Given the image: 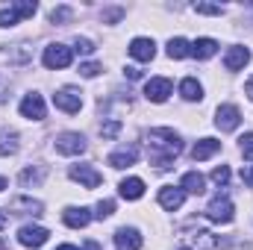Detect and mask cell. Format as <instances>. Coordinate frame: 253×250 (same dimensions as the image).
Masks as SVG:
<instances>
[{
    "label": "cell",
    "mask_w": 253,
    "mask_h": 250,
    "mask_svg": "<svg viewBox=\"0 0 253 250\" xmlns=\"http://www.w3.org/2000/svg\"><path fill=\"white\" fill-rule=\"evenodd\" d=\"M183 153V138L168 126H153L147 132V159L156 171H168L174 159Z\"/></svg>",
    "instance_id": "6da1fadb"
},
{
    "label": "cell",
    "mask_w": 253,
    "mask_h": 250,
    "mask_svg": "<svg viewBox=\"0 0 253 250\" xmlns=\"http://www.w3.org/2000/svg\"><path fill=\"white\" fill-rule=\"evenodd\" d=\"M36 9H39L36 0H18V3H12V6H6V9H0V27H12V24H18L21 18H33Z\"/></svg>",
    "instance_id": "7a4b0ae2"
},
{
    "label": "cell",
    "mask_w": 253,
    "mask_h": 250,
    "mask_svg": "<svg viewBox=\"0 0 253 250\" xmlns=\"http://www.w3.org/2000/svg\"><path fill=\"white\" fill-rule=\"evenodd\" d=\"M233 200L227 197V194H215L212 200H209V206H206V218L209 221H215V224H230L233 221Z\"/></svg>",
    "instance_id": "3957f363"
},
{
    "label": "cell",
    "mask_w": 253,
    "mask_h": 250,
    "mask_svg": "<svg viewBox=\"0 0 253 250\" xmlns=\"http://www.w3.org/2000/svg\"><path fill=\"white\" fill-rule=\"evenodd\" d=\"M71 59H74V47H68V44H47L44 47V56H42L44 68H50V71L68 68Z\"/></svg>",
    "instance_id": "277c9868"
},
{
    "label": "cell",
    "mask_w": 253,
    "mask_h": 250,
    "mask_svg": "<svg viewBox=\"0 0 253 250\" xmlns=\"http://www.w3.org/2000/svg\"><path fill=\"white\" fill-rule=\"evenodd\" d=\"M53 103H56V109H62L68 115H77V112L83 109V97H80V91L71 88V85H65V88H59V91L53 94Z\"/></svg>",
    "instance_id": "5b68a950"
},
{
    "label": "cell",
    "mask_w": 253,
    "mask_h": 250,
    "mask_svg": "<svg viewBox=\"0 0 253 250\" xmlns=\"http://www.w3.org/2000/svg\"><path fill=\"white\" fill-rule=\"evenodd\" d=\"M239 124H242V112H239V106H233V103L218 106V112H215V126H218L221 132H233Z\"/></svg>",
    "instance_id": "8992f818"
},
{
    "label": "cell",
    "mask_w": 253,
    "mask_h": 250,
    "mask_svg": "<svg viewBox=\"0 0 253 250\" xmlns=\"http://www.w3.org/2000/svg\"><path fill=\"white\" fill-rule=\"evenodd\" d=\"M68 174H71L74 183H80V186H85V188H97L103 183V177H100V171L94 165H71Z\"/></svg>",
    "instance_id": "52a82bcc"
},
{
    "label": "cell",
    "mask_w": 253,
    "mask_h": 250,
    "mask_svg": "<svg viewBox=\"0 0 253 250\" xmlns=\"http://www.w3.org/2000/svg\"><path fill=\"white\" fill-rule=\"evenodd\" d=\"M171 80H165V77H153V80H147L144 83V97L150 100V103H165L168 100V94H171Z\"/></svg>",
    "instance_id": "ba28073f"
},
{
    "label": "cell",
    "mask_w": 253,
    "mask_h": 250,
    "mask_svg": "<svg viewBox=\"0 0 253 250\" xmlns=\"http://www.w3.org/2000/svg\"><path fill=\"white\" fill-rule=\"evenodd\" d=\"M83 150H85V138L80 132H62V135H56V153H62V156H80Z\"/></svg>",
    "instance_id": "9c48e42d"
},
{
    "label": "cell",
    "mask_w": 253,
    "mask_h": 250,
    "mask_svg": "<svg viewBox=\"0 0 253 250\" xmlns=\"http://www.w3.org/2000/svg\"><path fill=\"white\" fill-rule=\"evenodd\" d=\"M218 236H212L209 230H197V233H191L186 236V242H183V248L186 250H218Z\"/></svg>",
    "instance_id": "30bf717a"
},
{
    "label": "cell",
    "mask_w": 253,
    "mask_h": 250,
    "mask_svg": "<svg viewBox=\"0 0 253 250\" xmlns=\"http://www.w3.org/2000/svg\"><path fill=\"white\" fill-rule=\"evenodd\" d=\"M47 239H50V233H47L44 227H33V224L21 227V233H18V242H21L24 248H42Z\"/></svg>",
    "instance_id": "8fae6325"
},
{
    "label": "cell",
    "mask_w": 253,
    "mask_h": 250,
    "mask_svg": "<svg viewBox=\"0 0 253 250\" xmlns=\"http://www.w3.org/2000/svg\"><path fill=\"white\" fill-rule=\"evenodd\" d=\"M21 115L24 118H30V121H42L44 118V100H42V94H27L24 100H21Z\"/></svg>",
    "instance_id": "7c38bea8"
},
{
    "label": "cell",
    "mask_w": 253,
    "mask_h": 250,
    "mask_svg": "<svg viewBox=\"0 0 253 250\" xmlns=\"http://www.w3.org/2000/svg\"><path fill=\"white\" fill-rule=\"evenodd\" d=\"M129 56L138 59V62H150V59L156 56L153 39H132V42H129Z\"/></svg>",
    "instance_id": "4fadbf2b"
},
{
    "label": "cell",
    "mask_w": 253,
    "mask_h": 250,
    "mask_svg": "<svg viewBox=\"0 0 253 250\" xmlns=\"http://www.w3.org/2000/svg\"><path fill=\"white\" fill-rule=\"evenodd\" d=\"M115 250H141V236L132 227H121L115 233Z\"/></svg>",
    "instance_id": "5bb4252c"
},
{
    "label": "cell",
    "mask_w": 253,
    "mask_h": 250,
    "mask_svg": "<svg viewBox=\"0 0 253 250\" xmlns=\"http://www.w3.org/2000/svg\"><path fill=\"white\" fill-rule=\"evenodd\" d=\"M135 159H138V144H126L121 150L109 153V165L112 168H129V165H135Z\"/></svg>",
    "instance_id": "9a60e30c"
},
{
    "label": "cell",
    "mask_w": 253,
    "mask_h": 250,
    "mask_svg": "<svg viewBox=\"0 0 253 250\" xmlns=\"http://www.w3.org/2000/svg\"><path fill=\"white\" fill-rule=\"evenodd\" d=\"M183 200H186V191H183V188H174V186L159 188V203H162V209L174 212V209L183 206Z\"/></svg>",
    "instance_id": "2e32d148"
},
{
    "label": "cell",
    "mask_w": 253,
    "mask_h": 250,
    "mask_svg": "<svg viewBox=\"0 0 253 250\" xmlns=\"http://www.w3.org/2000/svg\"><path fill=\"white\" fill-rule=\"evenodd\" d=\"M62 221L68 224V227H74V230H83V227H88L91 212L83 209V206H68V209L62 212Z\"/></svg>",
    "instance_id": "e0dca14e"
},
{
    "label": "cell",
    "mask_w": 253,
    "mask_h": 250,
    "mask_svg": "<svg viewBox=\"0 0 253 250\" xmlns=\"http://www.w3.org/2000/svg\"><path fill=\"white\" fill-rule=\"evenodd\" d=\"M218 150H221V141H218V138H200V141L191 147V159H194V162H203V159H212Z\"/></svg>",
    "instance_id": "ac0fdd59"
},
{
    "label": "cell",
    "mask_w": 253,
    "mask_h": 250,
    "mask_svg": "<svg viewBox=\"0 0 253 250\" xmlns=\"http://www.w3.org/2000/svg\"><path fill=\"white\" fill-rule=\"evenodd\" d=\"M248 62H251V50L248 47H230L227 56H224V68L227 71H242Z\"/></svg>",
    "instance_id": "d6986e66"
},
{
    "label": "cell",
    "mask_w": 253,
    "mask_h": 250,
    "mask_svg": "<svg viewBox=\"0 0 253 250\" xmlns=\"http://www.w3.org/2000/svg\"><path fill=\"white\" fill-rule=\"evenodd\" d=\"M215 53H218V42L215 39H197V42H191V56L194 59H209Z\"/></svg>",
    "instance_id": "ffe728a7"
},
{
    "label": "cell",
    "mask_w": 253,
    "mask_h": 250,
    "mask_svg": "<svg viewBox=\"0 0 253 250\" xmlns=\"http://www.w3.org/2000/svg\"><path fill=\"white\" fill-rule=\"evenodd\" d=\"M118 191H121L124 200H138V197L144 194V183H141L138 177H126V180H121Z\"/></svg>",
    "instance_id": "44dd1931"
},
{
    "label": "cell",
    "mask_w": 253,
    "mask_h": 250,
    "mask_svg": "<svg viewBox=\"0 0 253 250\" xmlns=\"http://www.w3.org/2000/svg\"><path fill=\"white\" fill-rule=\"evenodd\" d=\"M42 203L39 200H33V197H18V200H12V212H18V215H42Z\"/></svg>",
    "instance_id": "7402d4cb"
},
{
    "label": "cell",
    "mask_w": 253,
    "mask_h": 250,
    "mask_svg": "<svg viewBox=\"0 0 253 250\" xmlns=\"http://www.w3.org/2000/svg\"><path fill=\"white\" fill-rule=\"evenodd\" d=\"M183 191H189V194H203L206 191V180H203V174H197V171H189L186 177H183Z\"/></svg>",
    "instance_id": "603a6c76"
},
{
    "label": "cell",
    "mask_w": 253,
    "mask_h": 250,
    "mask_svg": "<svg viewBox=\"0 0 253 250\" xmlns=\"http://www.w3.org/2000/svg\"><path fill=\"white\" fill-rule=\"evenodd\" d=\"M44 177H47V168L44 165H36V168H24L21 171V183L24 186H42Z\"/></svg>",
    "instance_id": "cb8c5ba5"
},
{
    "label": "cell",
    "mask_w": 253,
    "mask_h": 250,
    "mask_svg": "<svg viewBox=\"0 0 253 250\" xmlns=\"http://www.w3.org/2000/svg\"><path fill=\"white\" fill-rule=\"evenodd\" d=\"M180 94H183V100H200V97H203V85H200L194 77H186V80L180 83Z\"/></svg>",
    "instance_id": "d4e9b609"
},
{
    "label": "cell",
    "mask_w": 253,
    "mask_h": 250,
    "mask_svg": "<svg viewBox=\"0 0 253 250\" xmlns=\"http://www.w3.org/2000/svg\"><path fill=\"white\" fill-rule=\"evenodd\" d=\"M12 153H18V132L3 129L0 132V156H12Z\"/></svg>",
    "instance_id": "484cf974"
},
{
    "label": "cell",
    "mask_w": 253,
    "mask_h": 250,
    "mask_svg": "<svg viewBox=\"0 0 253 250\" xmlns=\"http://www.w3.org/2000/svg\"><path fill=\"white\" fill-rule=\"evenodd\" d=\"M168 56L171 59H186V56H191V42H186V39H171L168 42Z\"/></svg>",
    "instance_id": "4316f807"
},
{
    "label": "cell",
    "mask_w": 253,
    "mask_h": 250,
    "mask_svg": "<svg viewBox=\"0 0 253 250\" xmlns=\"http://www.w3.org/2000/svg\"><path fill=\"white\" fill-rule=\"evenodd\" d=\"M74 18V9L71 6H56L53 12H50V24H65V21H71Z\"/></svg>",
    "instance_id": "83f0119b"
},
{
    "label": "cell",
    "mask_w": 253,
    "mask_h": 250,
    "mask_svg": "<svg viewBox=\"0 0 253 250\" xmlns=\"http://www.w3.org/2000/svg\"><path fill=\"white\" fill-rule=\"evenodd\" d=\"M194 12L197 15H224V6H218V3H194Z\"/></svg>",
    "instance_id": "f1b7e54d"
},
{
    "label": "cell",
    "mask_w": 253,
    "mask_h": 250,
    "mask_svg": "<svg viewBox=\"0 0 253 250\" xmlns=\"http://www.w3.org/2000/svg\"><path fill=\"white\" fill-rule=\"evenodd\" d=\"M239 141H242V156H245V159L253 165V132H245Z\"/></svg>",
    "instance_id": "f546056e"
},
{
    "label": "cell",
    "mask_w": 253,
    "mask_h": 250,
    "mask_svg": "<svg viewBox=\"0 0 253 250\" xmlns=\"http://www.w3.org/2000/svg\"><path fill=\"white\" fill-rule=\"evenodd\" d=\"M118 132H121V121H118V118H112V121H106V124L100 126V135H103V138H115Z\"/></svg>",
    "instance_id": "4dcf8cb0"
},
{
    "label": "cell",
    "mask_w": 253,
    "mask_h": 250,
    "mask_svg": "<svg viewBox=\"0 0 253 250\" xmlns=\"http://www.w3.org/2000/svg\"><path fill=\"white\" fill-rule=\"evenodd\" d=\"M112 212H115V200H100V203H97L94 218H100V221H103V218H109Z\"/></svg>",
    "instance_id": "1f68e13d"
},
{
    "label": "cell",
    "mask_w": 253,
    "mask_h": 250,
    "mask_svg": "<svg viewBox=\"0 0 253 250\" xmlns=\"http://www.w3.org/2000/svg\"><path fill=\"white\" fill-rule=\"evenodd\" d=\"M74 50L83 53V56H88V53H94V42H88V39H74Z\"/></svg>",
    "instance_id": "d6a6232c"
},
{
    "label": "cell",
    "mask_w": 253,
    "mask_h": 250,
    "mask_svg": "<svg viewBox=\"0 0 253 250\" xmlns=\"http://www.w3.org/2000/svg\"><path fill=\"white\" fill-rule=\"evenodd\" d=\"M212 180H215L218 186H227V183H230V168H227V165H218V168L212 171Z\"/></svg>",
    "instance_id": "836d02e7"
},
{
    "label": "cell",
    "mask_w": 253,
    "mask_h": 250,
    "mask_svg": "<svg viewBox=\"0 0 253 250\" xmlns=\"http://www.w3.org/2000/svg\"><path fill=\"white\" fill-rule=\"evenodd\" d=\"M121 18H124V9H121V6L103 9V21H106V24H115V21H121Z\"/></svg>",
    "instance_id": "e575fe53"
},
{
    "label": "cell",
    "mask_w": 253,
    "mask_h": 250,
    "mask_svg": "<svg viewBox=\"0 0 253 250\" xmlns=\"http://www.w3.org/2000/svg\"><path fill=\"white\" fill-rule=\"evenodd\" d=\"M100 71H103V68H100L97 62H85V65H80V74H83V77H88V80H91V77H97Z\"/></svg>",
    "instance_id": "d590c367"
},
{
    "label": "cell",
    "mask_w": 253,
    "mask_h": 250,
    "mask_svg": "<svg viewBox=\"0 0 253 250\" xmlns=\"http://www.w3.org/2000/svg\"><path fill=\"white\" fill-rule=\"evenodd\" d=\"M242 180H245V186L253 188V165H245L242 168Z\"/></svg>",
    "instance_id": "8d00e7d4"
},
{
    "label": "cell",
    "mask_w": 253,
    "mask_h": 250,
    "mask_svg": "<svg viewBox=\"0 0 253 250\" xmlns=\"http://www.w3.org/2000/svg\"><path fill=\"white\" fill-rule=\"evenodd\" d=\"M124 74L129 77V80H138V77H141V71H138V68H132V65H129V68H124Z\"/></svg>",
    "instance_id": "74e56055"
},
{
    "label": "cell",
    "mask_w": 253,
    "mask_h": 250,
    "mask_svg": "<svg viewBox=\"0 0 253 250\" xmlns=\"http://www.w3.org/2000/svg\"><path fill=\"white\" fill-rule=\"evenodd\" d=\"M6 94H9V88H6V80H3V77H0V103H3V100H6Z\"/></svg>",
    "instance_id": "f35d334b"
},
{
    "label": "cell",
    "mask_w": 253,
    "mask_h": 250,
    "mask_svg": "<svg viewBox=\"0 0 253 250\" xmlns=\"http://www.w3.org/2000/svg\"><path fill=\"white\" fill-rule=\"evenodd\" d=\"M245 91H248V97H251V100H253V77H251V80H248V83H245Z\"/></svg>",
    "instance_id": "ab89813d"
},
{
    "label": "cell",
    "mask_w": 253,
    "mask_h": 250,
    "mask_svg": "<svg viewBox=\"0 0 253 250\" xmlns=\"http://www.w3.org/2000/svg\"><path fill=\"white\" fill-rule=\"evenodd\" d=\"M83 250H100V245H97V242H85V248Z\"/></svg>",
    "instance_id": "60d3db41"
},
{
    "label": "cell",
    "mask_w": 253,
    "mask_h": 250,
    "mask_svg": "<svg viewBox=\"0 0 253 250\" xmlns=\"http://www.w3.org/2000/svg\"><path fill=\"white\" fill-rule=\"evenodd\" d=\"M56 250H80V248H74V245H62V248H56Z\"/></svg>",
    "instance_id": "b9f144b4"
},
{
    "label": "cell",
    "mask_w": 253,
    "mask_h": 250,
    "mask_svg": "<svg viewBox=\"0 0 253 250\" xmlns=\"http://www.w3.org/2000/svg\"><path fill=\"white\" fill-rule=\"evenodd\" d=\"M3 227H6V215L0 212V230H3Z\"/></svg>",
    "instance_id": "7bdbcfd3"
},
{
    "label": "cell",
    "mask_w": 253,
    "mask_h": 250,
    "mask_svg": "<svg viewBox=\"0 0 253 250\" xmlns=\"http://www.w3.org/2000/svg\"><path fill=\"white\" fill-rule=\"evenodd\" d=\"M3 188H6V180H3V177H0V191H3Z\"/></svg>",
    "instance_id": "ee69618b"
}]
</instances>
